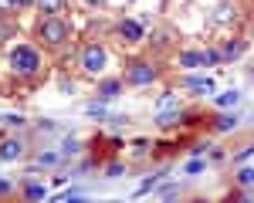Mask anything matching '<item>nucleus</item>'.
<instances>
[{
  "instance_id": "obj_5",
  "label": "nucleus",
  "mask_w": 254,
  "mask_h": 203,
  "mask_svg": "<svg viewBox=\"0 0 254 203\" xmlns=\"http://www.w3.org/2000/svg\"><path fill=\"white\" fill-rule=\"evenodd\" d=\"M116 38L122 44H142L146 41V27L136 17H119L116 20Z\"/></svg>"
},
{
  "instance_id": "obj_27",
  "label": "nucleus",
  "mask_w": 254,
  "mask_h": 203,
  "mask_svg": "<svg viewBox=\"0 0 254 203\" xmlns=\"http://www.w3.org/2000/svg\"><path fill=\"white\" fill-rule=\"evenodd\" d=\"M251 156H254V142H248V146H241V149L234 152V159H231V162H234V166H241V162H248Z\"/></svg>"
},
{
  "instance_id": "obj_30",
  "label": "nucleus",
  "mask_w": 254,
  "mask_h": 203,
  "mask_svg": "<svg viewBox=\"0 0 254 203\" xmlns=\"http://www.w3.org/2000/svg\"><path fill=\"white\" fill-rule=\"evenodd\" d=\"M149 146H153L149 139H136V142H132V152H136V156H146V152H149Z\"/></svg>"
},
{
  "instance_id": "obj_23",
  "label": "nucleus",
  "mask_w": 254,
  "mask_h": 203,
  "mask_svg": "<svg viewBox=\"0 0 254 203\" xmlns=\"http://www.w3.org/2000/svg\"><path fill=\"white\" fill-rule=\"evenodd\" d=\"M166 108H180V95H173V92H163L156 102V112H166Z\"/></svg>"
},
{
  "instance_id": "obj_24",
  "label": "nucleus",
  "mask_w": 254,
  "mask_h": 203,
  "mask_svg": "<svg viewBox=\"0 0 254 203\" xmlns=\"http://www.w3.org/2000/svg\"><path fill=\"white\" fill-rule=\"evenodd\" d=\"M105 105H109V102H102V99H92L88 105H85V112H88L92 119H102V115H109V112H105Z\"/></svg>"
},
{
  "instance_id": "obj_20",
  "label": "nucleus",
  "mask_w": 254,
  "mask_h": 203,
  "mask_svg": "<svg viewBox=\"0 0 254 203\" xmlns=\"http://www.w3.org/2000/svg\"><path fill=\"white\" fill-rule=\"evenodd\" d=\"M234 183H237V186H244V190H251V186H254V166H241L237 176H234Z\"/></svg>"
},
{
  "instance_id": "obj_25",
  "label": "nucleus",
  "mask_w": 254,
  "mask_h": 203,
  "mask_svg": "<svg viewBox=\"0 0 254 203\" xmlns=\"http://www.w3.org/2000/svg\"><path fill=\"white\" fill-rule=\"evenodd\" d=\"M159 176H166V173H156V176H149V180H142V183H139L136 197H146V193H153V190L159 186Z\"/></svg>"
},
{
  "instance_id": "obj_6",
  "label": "nucleus",
  "mask_w": 254,
  "mask_h": 203,
  "mask_svg": "<svg viewBox=\"0 0 254 203\" xmlns=\"http://www.w3.org/2000/svg\"><path fill=\"white\" fill-rule=\"evenodd\" d=\"M122 92H126V78H119V75H105L95 85V99H102V102H116Z\"/></svg>"
},
{
  "instance_id": "obj_22",
  "label": "nucleus",
  "mask_w": 254,
  "mask_h": 203,
  "mask_svg": "<svg viewBox=\"0 0 254 203\" xmlns=\"http://www.w3.org/2000/svg\"><path fill=\"white\" fill-rule=\"evenodd\" d=\"M183 173H187V176H200V173H207V159H203V156H193V159L183 166Z\"/></svg>"
},
{
  "instance_id": "obj_36",
  "label": "nucleus",
  "mask_w": 254,
  "mask_h": 203,
  "mask_svg": "<svg viewBox=\"0 0 254 203\" xmlns=\"http://www.w3.org/2000/svg\"><path fill=\"white\" fill-rule=\"evenodd\" d=\"M20 10H31V7H38V0H17Z\"/></svg>"
},
{
  "instance_id": "obj_29",
  "label": "nucleus",
  "mask_w": 254,
  "mask_h": 203,
  "mask_svg": "<svg viewBox=\"0 0 254 203\" xmlns=\"http://www.w3.org/2000/svg\"><path fill=\"white\" fill-rule=\"evenodd\" d=\"M14 190H17V183L10 180V176H0V197H10Z\"/></svg>"
},
{
  "instance_id": "obj_21",
  "label": "nucleus",
  "mask_w": 254,
  "mask_h": 203,
  "mask_svg": "<svg viewBox=\"0 0 254 203\" xmlns=\"http://www.w3.org/2000/svg\"><path fill=\"white\" fill-rule=\"evenodd\" d=\"M78 152H81V139L68 136V139L61 142V156H64V159H71V156H78Z\"/></svg>"
},
{
  "instance_id": "obj_19",
  "label": "nucleus",
  "mask_w": 254,
  "mask_h": 203,
  "mask_svg": "<svg viewBox=\"0 0 254 203\" xmlns=\"http://www.w3.org/2000/svg\"><path fill=\"white\" fill-rule=\"evenodd\" d=\"M126 176V162L122 159H109L105 162V180H122Z\"/></svg>"
},
{
  "instance_id": "obj_37",
  "label": "nucleus",
  "mask_w": 254,
  "mask_h": 203,
  "mask_svg": "<svg viewBox=\"0 0 254 203\" xmlns=\"http://www.w3.org/2000/svg\"><path fill=\"white\" fill-rule=\"evenodd\" d=\"M88 7H105V0H85Z\"/></svg>"
},
{
  "instance_id": "obj_1",
  "label": "nucleus",
  "mask_w": 254,
  "mask_h": 203,
  "mask_svg": "<svg viewBox=\"0 0 254 203\" xmlns=\"http://www.w3.org/2000/svg\"><path fill=\"white\" fill-rule=\"evenodd\" d=\"M7 68H10V75H17L24 81L38 78L44 71V51L31 41H17V44L7 48Z\"/></svg>"
},
{
  "instance_id": "obj_15",
  "label": "nucleus",
  "mask_w": 254,
  "mask_h": 203,
  "mask_svg": "<svg viewBox=\"0 0 254 203\" xmlns=\"http://www.w3.org/2000/svg\"><path fill=\"white\" fill-rule=\"evenodd\" d=\"M14 34H17V24H14V14H0V44L14 41Z\"/></svg>"
},
{
  "instance_id": "obj_7",
  "label": "nucleus",
  "mask_w": 254,
  "mask_h": 203,
  "mask_svg": "<svg viewBox=\"0 0 254 203\" xmlns=\"http://www.w3.org/2000/svg\"><path fill=\"white\" fill-rule=\"evenodd\" d=\"M217 51H220V58L231 64V61L244 58V51H248V41L241 38V34H234V38H224L220 44H217Z\"/></svg>"
},
{
  "instance_id": "obj_18",
  "label": "nucleus",
  "mask_w": 254,
  "mask_h": 203,
  "mask_svg": "<svg viewBox=\"0 0 254 203\" xmlns=\"http://www.w3.org/2000/svg\"><path fill=\"white\" fill-rule=\"evenodd\" d=\"M68 0H38V14H64Z\"/></svg>"
},
{
  "instance_id": "obj_35",
  "label": "nucleus",
  "mask_w": 254,
  "mask_h": 203,
  "mask_svg": "<svg viewBox=\"0 0 254 203\" xmlns=\"http://www.w3.org/2000/svg\"><path fill=\"white\" fill-rule=\"evenodd\" d=\"M210 159H214V162H224V149H214V146H210Z\"/></svg>"
},
{
  "instance_id": "obj_28",
  "label": "nucleus",
  "mask_w": 254,
  "mask_h": 203,
  "mask_svg": "<svg viewBox=\"0 0 254 203\" xmlns=\"http://www.w3.org/2000/svg\"><path fill=\"white\" fill-rule=\"evenodd\" d=\"M105 122H109V129H122V125H126V122H129V115H122V112H109V115H105Z\"/></svg>"
},
{
  "instance_id": "obj_32",
  "label": "nucleus",
  "mask_w": 254,
  "mask_h": 203,
  "mask_svg": "<svg viewBox=\"0 0 254 203\" xmlns=\"http://www.w3.org/2000/svg\"><path fill=\"white\" fill-rule=\"evenodd\" d=\"M14 10H20L17 0H0V14H14Z\"/></svg>"
},
{
  "instance_id": "obj_26",
  "label": "nucleus",
  "mask_w": 254,
  "mask_h": 203,
  "mask_svg": "<svg viewBox=\"0 0 254 203\" xmlns=\"http://www.w3.org/2000/svg\"><path fill=\"white\" fill-rule=\"evenodd\" d=\"M217 64H224L220 51L217 48H203V68H217Z\"/></svg>"
},
{
  "instance_id": "obj_4",
  "label": "nucleus",
  "mask_w": 254,
  "mask_h": 203,
  "mask_svg": "<svg viewBox=\"0 0 254 203\" xmlns=\"http://www.w3.org/2000/svg\"><path fill=\"white\" fill-rule=\"evenodd\" d=\"M78 68L85 71V75H92V78H102V75H105V68H109V51H105V44H98V41L81 44Z\"/></svg>"
},
{
  "instance_id": "obj_33",
  "label": "nucleus",
  "mask_w": 254,
  "mask_h": 203,
  "mask_svg": "<svg viewBox=\"0 0 254 203\" xmlns=\"http://www.w3.org/2000/svg\"><path fill=\"white\" fill-rule=\"evenodd\" d=\"M210 149V142H193V149H190V156H203Z\"/></svg>"
},
{
  "instance_id": "obj_14",
  "label": "nucleus",
  "mask_w": 254,
  "mask_h": 203,
  "mask_svg": "<svg viewBox=\"0 0 254 203\" xmlns=\"http://www.w3.org/2000/svg\"><path fill=\"white\" fill-rule=\"evenodd\" d=\"M20 197H24V200H44V197H48V186H44V183H24V186H20Z\"/></svg>"
},
{
  "instance_id": "obj_8",
  "label": "nucleus",
  "mask_w": 254,
  "mask_h": 203,
  "mask_svg": "<svg viewBox=\"0 0 254 203\" xmlns=\"http://www.w3.org/2000/svg\"><path fill=\"white\" fill-rule=\"evenodd\" d=\"M24 156V142L10 139V136H0V162H17Z\"/></svg>"
},
{
  "instance_id": "obj_13",
  "label": "nucleus",
  "mask_w": 254,
  "mask_h": 203,
  "mask_svg": "<svg viewBox=\"0 0 254 203\" xmlns=\"http://www.w3.org/2000/svg\"><path fill=\"white\" fill-rule=\"evenodd\" d=\"M183 122V112L180 108H166V112H156V125L166 132V129H173V125H180Z\"/></svg>"
},
{
  "instance_id": "obj_16",
  "label": "nucleus",
  "mask_w": 254,
  "mask_h": 203,
  "mask_svg": "<svg viewBox=\"0 0 254 203\" xmlns=\"http://www.w3.org/2000/svg\"><path fill=\"white\" fill-rule=\"evenodd\" d=\"M237 102H241V92H237V88H227V92L214 95V105H217V108H234Z\"/></svg>"
},
{
  "instance_id": "obj_31",
  "label": "nucleus",
  "mask_w": 254,
  "mask_h": 203,
  "mask_svg": "<svg viewBox=\"0 0 254 203\" xmlns=\"http://www.w3.org/2000/svg\"><path fill=\"white\" fill-rule=\"evenodd\" d=\"M3 125H10V129H20V125H24V115H17V112H14V115H3Z\"/></svg>"
},
{
  "instance_id": "obj_17",
  "label": "nucleus",
  "mask_w": 254,
  "mask_h": 203,
  "mask_svg": "<svg viewBox=\"0 0 254 203\" xmlns=\"http://www.w3.org/2000/svg\"><path fill=\"white\" fill-rule=\"evenodd\" d=\"M58 162H64V156H61V149H55V152H41L31 166L34 169H48V166H58Z\"/></svg>"
},
{
  "instance_id": "obj_38",
  "label": "nucleus",
  "mask_w": 254,
  "mask_h": 203,
  "mask_svg": "<svg viewBox=\"0 0 254 203\" xmlns=\"http://www.w3.org/2000/svg\"><path fill=\"white\" fill-rule=\"evenodd\" d=\"M0 125H3V122H0Z\"/></svg>"
},
{
  "instance_id": "obj_3",
  "label": "nucleus",
  "mask_w": 254,
  "mask_h": 203,
  "mask_svg": "<svg viewBox=\"0 0 254 203\" xmlns=\"http://www.w3.org/2000/svg\"><path fill=\"white\" fill-rule=\"evenodd\" d=\"M122 78H126L129 88H149V85L159 81V68H156V61H149V58H132L126 64Z\"/></svg>"
},
{
  "instance_id": "obj_10",
  "label": "nucleus",
  "mask_w": 254,
  "mask_h": 203,
  "mask_svg": "<svg viewBox=\"0 0 254 203\" xmlns=\"http://www.w3.org/2000/svg\"><path fill=\"white\" fill-rule=\"evenodd\" d=\"M176 64H180L183 71L203 68V48H187V51H180V54H176Z\"/></svg>"
},
{
  "instance_id": "obj_34",
  "label": "nucleus",
  "mask_w": 254,
  "mask_h": 203,
  "mask_svg": "<svg viewBox=\"0 0 254 203\" xmlns=\"http://www.w3.org/2000/svg\"><path fill=\"white\" fill-rule=\"evenodd\" d=\"M176 193H180V186H159V197H166V200L176 197Z\"/></svg>"
},
{
  "instance_id": "obj_2",
  "label": "nucleus",
  "mask_w": 254,
  "mask_h": 203,
  "mask_svg": "<svg viewBox=\"0 0 254 203\" xmlns=\"http://www.w3.org/2000/svg\"><path fill=\"white\" fill-rule=\"evenodd\" d=\"M34 38H38L41 48H48V51L64 48V44H68V38H71L68 17H61V14H41L38 24H34Z\"/></svg>"
},
{
  "instance_id": "obj_9",
  "label": "nucleus",
  "mask_w": 254,
  "mask_h": 203,
  "mask_svg": "<svg viewBox=\"0 0 254 203\" xmlns=\"http://www.w3.org/2000/svg\"><path fill=\"white\" fill-rule=\"evenodd\" d=\"M237 115L234 112H227V108H217L214 115H210V129H214V132H234L237 129Z\"/></svg>"
},
{
  "instance_id": "obj_12",
  "label": "nucleus",
  "mask_w": 254,
  "mask_h": 203,
  "mask_svg": "<svg viewBox=\"0 0 254 203\" xmlns=\"http://www.w3.org/2000/svg\"><path fill=\"white\" fill-rule=\"evenodd\" d=\"M183 88H190V92H203V95H210L214 92V81L203 78V75H187L183 78Z\"/></svg>"
},
{
  "instance_id": "obj_11",
  "label": "nucleus",
  "mask_w": 254,
  "mask_h": 203,
  "mask_svg": "<svg viewBox=\"0 0 254 203\" xmlns=\"http://www.w3.org/2000/svg\"><path fill=\"white\" fill-rule=\"evenodd\" d=\"M237 14H241V10H237L234 0H220V3L214 7V24H234Z\"/></svg>"
}]
</instances>
